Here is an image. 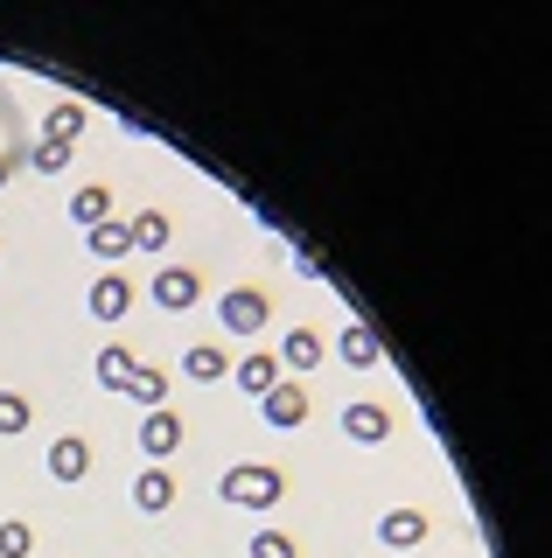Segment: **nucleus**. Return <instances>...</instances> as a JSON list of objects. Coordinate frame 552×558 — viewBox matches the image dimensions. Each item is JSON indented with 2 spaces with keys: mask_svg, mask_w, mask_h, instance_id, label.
Here are the masks:
<instances>
[{
  "mask_svg": "<svg viewBox=\"0 0 552 558\" xmlns=\"http://www.w3.org/2000/svg\"><path fill=\"white\" fill-rule=\"evenodd\" d=\"M217 496L231 502V510H273V502H287V468L273 461H231L217 482Z\"/></svg>",
  "mask_w": 552,
  "mask_h": 558,
  "instance_id": "f257e3e1",
  "label": "nucleus"
},
{
  "mask_svg": "<svg viewBox=\"0 0 552 558\" xmlns=\"http://www.w3.org/2000/svg\"><path fill=\"white\" fill-rule=\"evenodd\" d=\"M217 322H224V336H266L273 293H266V287H231V293L217 301Z\"/></svg>",
  "mask_w": 552,
  "mask_h": 558,
  "instance_id": "f03ea898",
  "label": "nucleus"
},
{
  "mask_svg": "<svg viewBox=\"0 0 552 558\" xmlns=\"http://www.w3.org/2000/svg\"><path fill=\"white\" fill-rule=\"evenodd\" d=\"M308 412H315V398H308V384H301V377H280L266 398H259V418H266L273 433H295V426H308Z\"/></svg>",
  "mask_w": 552,
  "mask_h": 558,
  "instance_id": "7ed1b4c3",
  "label": "nucleus"
},
{
  "mask_svg": "<svg viewBox=\"0 0 552 558\" xmlns=\"http://www.w3.org/2000/svg\"><path fill=\"white\" fill-rule=\"evenodd\" d=\"M196 301H203V272L196 266H161V272H154V307L189 314Z\"/></svg>",
  "mask_w": 552,
  "mask_h": 558,
  "instance_id": "20e7f679",
  "label": "nucleus"
},
{
  "mask_svg": "<svg viewBox=\"0 0 552 558\" xmlns=\"http://www.w3.org/2000/svg\"><path fill=\"white\" fill-rule=\"evenodd\" d=\"M322 356H329V342H322L315 328H287V342L273 349L280 377H308V371H322Z\"/></svg>",
  "mask_w": 552,
  "mask_h": 558,
  "instance_id": "39448f33",
  "label": "nucleus"
},
{
  "mask_svg": "<svg viewBox=\"0 0 552 558\" xmlns=\"http://www.w3.org/2000/svg\"><path fill=\"white\" fill-rule=\"evenodd\" d=\"M182 433H189V426H182V412H168V405H161V412H147V418H141V453H147V468H161L168 453L182 447Z\"/></svg>",
  "mask_w": 552,
  "mask_h": 558,
  "instance_id": "423d86ee",
  "label": "nucleus"
},
{
  "mask_svg": "<svg viewBox=\"0 0 552 558\" xmlns=\"http://www.w3.org/2000/svg\"><path fill=\"white\" fill-rule=\"evenodd\" d=\"M343 433H350L357 447H385L392 440V412L377 405V398H357V405H343Z\"/></svg>",
  "mask_w": 552,
  "mask_h": 558,
  "instance_id": "0eeeda50",
  "label": "nucleus"
},
{
  "mask_svg": "<svg viewBox=\"0 0 552 558\" xmlns=\"http://www.w3.org/2000/svg\"><path fill=\"white\" fill-rule=\"evenodd\" d=\"M427 531H434V517H427V510H412V502H399V510H385V517H377V537H385L392 551L427 545Z\"/></svg>",
  "mask_w": 552,
  "mask_h": 558,
  "instance_id": "6e6552de",
  "label": "nucleus"
},
{
  "mask_svg": "<svg viewBox=\"0 0 552 558\" xmlns=\"http://www.w3.org/2000/svg\"><path fill=\"white\" fill-rule=\"evenodd\" d=\"M84 475H92V440H84V433H63V440L49 447V482L71 488V482H84Z\"/></svg>",
  "mask_w": 552,
  "mask_h": 558,
  "instance_id": "1a4fd4ad",
  "label": "nucleus"
},
{
  "mask_svg": "<svg viewBox=\"0 0 552 558\" xmlns=\"http://www.w3.org/2000/svg\"><path fill=\"white\" fill-rule=\"evenodd\" d=\"M84 307H92V322H127V307H133V279H127V272H106V279L92 287V301H84Z\"/></svg>",
  "mask_w": 552,
  "mask_h": 558,
  "instance_id": "9d476101",
  "label": "nucleus"
},
{
  "mask_svg": "<svg viewBox=\"0 0 552 558\" xmlns=\"http://www.w3.org/2000/svg\"><path fill=\"white\" fill-rule=\"evenodd\" d=\"M231 384H238L245 398H266L273 384H280V363H273V349H252V356H238V363H231Z\"/></svg>",
  "mask_w": 552,
  "mask_h": 558,
  "instance_id": "9b49d317",
  "label": "nucleus"
},
{
  "mask_svg": "<svg viewBox=\"0 0 552 558\" xmlns=\"http://www.w3.org/2000/svg\"><path fill=\"white\" fill-rule=\"evenodd\" d=\"M133 510H147V517L176 510V475H168V468H141V475H133Z\"/></svg>",
  "mask_w": 552,
  "mask_h": 558,
  "instance_id": "f8f14e48",
  "label": "nucleus"
},
{
  "mask_svg": "<svg viewBox=\"0 0 552 558\" xmlns=\"http://www.w3.org/2000/svg\"><path fill=\"white\" fill-rule=\"evenodd\" d=\"M127 231H133V252H168V238H176V223H168V209H133L127 217Z\"/></svg>",
  "mask_w": 552,
  "mask_h": 558,
  "instance_id": "ddd939ff",
  "label": "nucleus"
},
{
  "mask_svg": "<svg viewBox=\"0 0 552 558\" xmlns=\"http://www.w3.org/2000/svg\"><path fill=\"white\" fill-rule=\"evenodd\" d=\"M336 349H343V363H350V371H377V363H385V342H377L364 322L343 328V342H336Z\"/></svg>",
  "mask_w": 552,
  "mask_h": 558,
  "instance_id": "4468645a",
  "label": "nucleus"
},
{
  "mask_svg": "<svg viewBox=\"0 0 552 558\" xmlns=\"http://www.w3.org/2000/svg\"><path fill=\"white\" fill-rule=\"evenodd\" d=\"M84 119H92V112H84L77 98H57V105H49V119H43V140H57V147H77Z\"/></svg>",
  "mask_w": 552,
  "mask_h": 558,
  "instance_id": "2eb2a0df",
  "label": "nucleus"
},
{
  "mask_svg": "<svg viewBox=\"0 0 552 558\" xmlns=\"http://www.w3.org/2000/svg\"><path fill=\"white\" fill-rule=\"evenodd\" d=\"M106 217H119V209H112V189H106V182H84L77 196H71V223H84V231H98Z\"/></svg>",
  "mask_w": 552,
  "mask_h": 558,
  "instance_id": "dca6fc26",
  "label": "nucleus"
},
{
  "mask_svg": "<svg viewBox=\"0 0 552 558\" xmlns=\"http://www.w3.org/2000/svg\"><path fill=\"white\" fill-rule=\"evenodd\" d=\"M182 377H189V384H224V377H231V356H224L217 342H196V349L182 356Z\"/></svg>",
  "mask_w": 552,
  "mask_h": 558,
  "instance_id": "f3484780",
  "label": "nucleus"
},
{
  "mask_svg": "<svg viewBox=\"0 0 552 558\" xmlns=\"http://www.w3.org/2000/svg\"><path fill=\"white\" fill-rule=\"evenodd\" d=\"M84 244H92V258H106V266H119V258L133 252V231H127V217H106L98 231H84Z\"/></svg>",
  "mask_w": 552,
  "mask_h": 558,
  "instance_id": "a211bd4d",
  "label": "nucleus"
},
{
  "mask_svg": "<svg viewBox=\"0 0 552 558\" xmlns=\"http://www.w3.org/2000/svg\"><path fill=\"white\" fill-rule=\"evenodd\" d=\"M133 371H141V363H133L127 342H106V349H98V384H106V391H127Z\"/></svg>",
  "mask_w": 552,
  "mask_h": 558,
  "instance_id": "6ab92c4d",
  "label": "nucleus"
},
{
  "mask_svg": "<svg viewBox=\"0 0 552 558\" xmlns=\"http://www.w3.org/2000/svg\"><path fill=\"white\" fill-rule=\"evenodd\" d=\"M168 391H176V384H168V371H154V363H141L133 384H127V398H133V405H147V412H161Z\"/></svg>",
  "mask_w": 552,
  "mask_h": 558,
  "instance_id": "aec40b11",
  "label": "nucleus"
},
{
  "mask_svg": "<svg viewBox=\"0 0 552 558\" xmlns=\"http://www.w3.org/2000/svg\"><path fill=\"white\" fill-rule=\"evenodd\" d=\"M28 426H36V405H28V391H0V433L14 440V433H28Z\"/></svg>",
  "mask_w": 552,
  "mask_h": 558,
  "instance_id": "412c9836",
  "label": "nucleus"
},
{
  "mask_svg": "<svg viewBox=\"0 0 552 558\" xmlns=\"http://www.w3.org/2000/svg\"><path fill=\"white\" fill-rule=\"evenodd\" d=\"M28 551H36V523L8 517V523H0V558H28Z\"/></svg>",
  "mask_w": 552,
  "mask_h": 558,
  "instance_id": "4be33fe9",
  "label": "nucleus"
},
{
  "mask_svg": "<svg viewBox=\"0 0 552 558\" xmlns=\"http://www.w3.org/2000/svg\"><path fill=\"white\" fill-rule=\"evenodd\" d=\"M245 551H252V558H301V537H287V531H259Z\"/></svg>",
  "mask_w": 552,
  "mask_h": 558,
  "instance_id": "5701e85b",
  "label": "nucleus"
},
{
  "mask_svg": "<svg viewBox=\"0 0 552 558\" xmlns=\"http://www.w3.org/2000/svg\"><path fill=\"white\" fill-rule=\"evenodd\" d=\"M28 168H36V174H63V168H71V147H57V140H36V147H28Z\"/></svg>",
  "mask_w": 552,
  "mask_h": 558,
  "instance_id": "b1692460",
  "label": "nucleus"
},
{
  "mask_svg": "<svg viewBox=\"0 0 552 558\" xmlns=\"http://www.w3.org/2000/svg\"><path fill=\"white\" fill-rule=\"evenodd\" d=\"M14 168H28V147H14V140H8V154H0V189H8Z\"/></svg>",
  "mask_w": 552,
  "mask_h": 558,
  "instance_id": "393cba45",
  "label": "nucleus"
}]
</instances>
